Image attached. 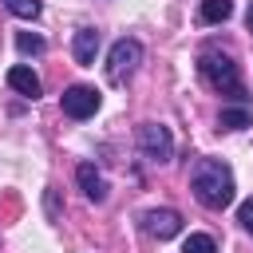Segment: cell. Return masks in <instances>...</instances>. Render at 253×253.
I'll return each mask as SVG.
<instances>
[{"instance_id": "30bf717a", "label": "cell", "mask_w": 253, "mask_h": 253, "mask_svg": "<svg viewBox=\"0 0 253 253\" xmlns=\"http://www.w3.org/2000/svg\"><path fill=\"white\" fill-rule=\"evenodd\" d=\"M202 24H225L233 16V0H202Z\"/></svg>"}, {"instance_id": "5bb4252c", "label": "cell", "mask_w": 253, "mask_h": 253, "mask_svg": "<svg viewBox=\"0 0 253 253\" xmlns=\"http://www.w3.org/2000/svg\"><path fill=\"white\" fill-rule=\"evenodd\" d=\"M4 8L20 20H36L40 16V0H4Z\"/></svg>"}, {"instance_id": "2e32d148", "label": "cell", "mask_w": 253, "mask_h": 253, "mask_svg": "<svg viewBox=\"0 0 253 253\" xmlns=\"http://www.w3.org/2000/svg\"><path fill=\"white\" fill-rule=\"evenodd\" d=\"M245 24H249V32H253V4H249V12H245Z\"/></svg>"}, {"instance_id": "8992f818", "label": "cell", "mask_w": 253, "mask_h": 253, "mask_svg": "<svg viewBox=\"0 0 253 253\" xmlns=\"http://www.w3.org/2000/svg\"><path fill=\"white\" fill-rule=\"evenodd\" d=\"M142 225H146V233L150 237H158V241H170V237H178L182 233V213L178 210H146V217H142Z\"/></svg>"}, {"instance_id": "7a4b0ae2", "label": "cell", "mask_w": 253, "mask_h": 253, "mask_svg": "<svg viewBox=\"0 0 253 253\" xmlns=\"http://www.w3.org/2000/svg\"><path fill=\"white\" fill-rule=\"evenodd\" d=\"M198 71H202V79H206V83H210L217 95L233 99L237 107H249V95H245V87H241L237 63H233L225 51H217V47H206V51L198 55Z\"/></svg>"}, {"instance_id": "5b68a950", "label": "cell", "mask_w": 253, "mask_h": 253, "mask_svg": "<svg viewBox=\"0 0 253 253\" xmlns=\"http://www.w3.org/2000/svg\"><path fill=\"white\" fill-rule=\"evenodd\" d=\"M59 103H63V115H71V119H91V115L99 111L103 95H99L95 87H87V83H71Z\"/></svg>"}, {"instance_id": "6da1fadb", "label": "cell", "mask_w": 253, "mask_h": 253, "mask_svg": "<svg viewBox=\"0 0 253 253\" xmlns=\"http://www.w3.org/2000/svg\"><path fill=\"white\" fill-rule=\"evenodd\" d=\"M190 186H194V198L206 206V210H225L233 202V170L221 162V158H202L190 174Z\"/></svg>"}, {"instance_id": "4fadbf2b", "label": "cell", "mask_w": 253, "mask_h": 253, "mask_svg": "<svg viewBox=\"0 0 253 253\" xmlns=\"http://www.w3.org/2000/svg\"><path fill=\"white\" fill-rule=\"evenodd\" d=\"M182 253H217V245H213L210 233H190V237L182 241Z\"/></svg>"}, {"instance_id": "ba28073f", "label": "cell", "mask_w": 253, "mask_h": 253, "mask_svg": "<svg viewBox=\"0 0 253 253\" xmlns=\"http://www.w3.org/2000/svg\"><path fill=\"white\" fill-rule=\"evenodd\" d=\"M71 55H75V63L91 67L95 55H99V32H95V28H79L75 40H71Z\"/></svg>"}, {"instance_id": "8fae6325", "label": "cell", "mask_w": 253, "mask_h": 253, "mask_svg": "<svg viewBox=\"0 0 253 253\" xmlns=\"http://www.w3.org/2000/svg\"><path fill=\"white\" fill-rule=\"evenodd\" d=\"M249 123H253L249 107H225V111H221V119H217V126H221V130H245Z\"/></svg>"}, {"instance_id": "9c48e42d", "label": "cell", "mask_w": 253, "mask_h": 253, "mask_svg": "<svg viewBox=\"0 0 253 253\" xmlns=\"http://www.w3.org/2000/svg\"><path fill=\"white\" fill-rule=\"evenodd\" d=\"M8 87L12 91H20V95H28V99H36L43 87H40V75L32 71V67H24V63H16L12 71H8Z\"/></svg>"}, {"instance_id": "7c38bea8", "label": "cell", "mask_w": 253, "mask_h": 253, "mask_svg": "<svg viewBox=\"0 0 253 253\" xmlns=\"http://www.w3.org/2000/svg\"><path fill=\"white\" fill-rule=\"evenodd\" d=\"M16 47H20V55H40L47 43H43V36H36V32H16Z\"/></svg>"}, {"instance_id": "277c9868", "label": "cell", "mask_w": 253, "mask_h": 253, "mask_svg": "<svg viewBox=\"0 0 253 253\" xmlns=\"http://www.w3.org/2000/svg\"><path fill=\"white\" fill-rule=\"evenodd\" d=\"M134 142H138V150H142L150 162H170V158H174V134H170V126H162V123H142V126L134 130Z\"/></svg>"}, {"instance_id": "52a82bcc", "label": "cell", "mask_w": 253, "mask_h": 253, "mask_svg": "<svg viewBox=\"0 0 253 253\" xmlns=\"http://www.w3.org/2000/svg\"><path fill=\"white\" fill-rule=\"evenodd\" d=\"M75 182H79V190H83L91 202H107V178L95 170V162H79Z\"/></svg>"}, {"instance_id": "9a60e30c", "label": "cell", "mask_w": 253, "mask_h": 253, "mask_svg": "<svg viewBox=\"0 0 253 253\" xmlns=\"http://www.w3.org/2000/svg\"><path fill=\"white\" fill-rule=\"evenodd\" d=\"M237 221H241V225H245V229H249V233H253V198H249V202H241V206H237Z\"/></svg>"}, {"instance_id": "3957f363", "label": "cell", "mask_w": 253, "mask_h": 253, "mask_svg": "<svg viewBox=\"0 0 253 253\" xmlns=\"http://www.w3.org/2000/svg\"><path fill=\"white\" fill-rule=\"evenodd\" d=\"M138 63H142V43L130 40V36H123L107 51V79L115 87H123V83H130V75L138 71Z\"/></svg>"}]
</instances>
